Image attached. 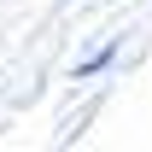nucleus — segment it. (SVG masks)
Returning a JSON list of instances; mask_svg holds the SVG:
<instances>
[{"label":"nucleus","instance_id":"nucleus-1","mask_svg":"<svg viewBox=\"0 0 152 152\" xmlns=\"http://www.w3.org/2000/svg\"><path fill=\"white\" fill-rule=\"evenodd\" d=\"M117 64V41H105V47H94V53L76 64V82H88V76H99V70H111Z\"/></svg>","mask_w":152,"mask_h":152}]
</instances>
